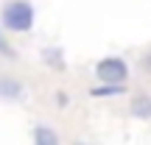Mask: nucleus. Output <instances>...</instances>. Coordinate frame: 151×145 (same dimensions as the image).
Masks as SVG:
<instances>
[{
  "mask_svg": "<svg viewBox=\"0 0 151 145\" xmlns=\"http://www.w3.org/2000/svg\"><path fill=\"white\" fill-rule=\"evenodd\" d=\"M37 22V9L31 0H6L0 9V25L9 34H28Z\"/></svg>",
  "mask_w": 151,
  "mask_h": 145,
  "instance_id": "1",
  "label": "nucleus"
},
{
  "mask_svg": "<svg viewBox=\"0 0 151 145\" xmlns=\"http://www.w3.org/2000/svg\"><path fill=\"white\" fill-rule=\"evenodd\" d=\"M92 73H95V78L101 84H126L132 67H129V61L123 56H104L101 61H95Z\"/></svg>",
  "mask_w": 151,
  "mask_h": 145,
  "instance_id": "2",
  "label": "nucleus"
},
{
  "mask_svg": "<svg viewBox=\"0 0 151 145\" xmlns=\"http://www.w3.org/2000/svg\"><path fill=\"white\" fill-rule=\"evenodd\" d=\"M25 95V86L14 75H0V101H20Z\"/></svg>",
  "mask_w": 151,
  "mask_h": 145,
  "instance_id": "3",
  "label": "nucleus"
},
{
  "mask_svg": "<svg viewBox=\"0 0 151 145\" xmlns=\"http://www.w3.org/2000/svg\"><path fill=\"white\" fill-rule=\"evenodd\" d=\"M129 114L137 120H151V95H134L129 101Z\"/></svg>",
  "mask_w": 151,
  "mask_h": 145,
  "instance_id": "4",
  "label": "nucleus"
},
{
  "mask_svg": "<svg viewBox=\"0 0 151 145\" xmlns=\"http://www.w3.org/2000/svg\"><path fill=\"white\" fill-rule=\"evenodd\" d=\"M31 140L37 142V145H59V134H56L50 126L39 123V126H34V129H31Z\"/></svg>",
  "mask_w": 151,
  "mask_h": 145,
  "instance_id": "5",
  "label": "nucleus"
},
{
  "mask_svg": "<svg viewBox=\"0 0 151 145\" xmlns=\"http://www.w3.org/2000/svg\"><path fill=\"white\" fill-rule=\"evenodd\" d=\"M126 92V84H101L90 89V98H115V95H123Z\"/></svg>",
  "mask_w": 151,
  "mask_h": 145,
  "instance_id": "6",
  "label": "nucleus"
},
{
  "mask_svg": "<svg viewBox=\"0 0 151 145\" xmlns=\"http://www.w3.org/2000/svg\"><path fill=\"white\" fill-rule=\"evenodd\" d=\"M56 101H59V106L65 109L67 106V92H56Z\"/></svg>",
  "mask_w": 151,
  "mask_h": 145,
  "instance_id": "7",
  "label": "nucleus"
},
{
  "mask_svg": "<svg viewBox=\"0 0 151 145\" xmlns=\"http://www.w3.org/2000/svg\"><path fill=\"white\" fill-rule=\"evenodd\" d=\"M146 70L151 73V56H146Z\"/></svg>",
  "mask_w": 151,
  "mask_h": 145,
  "instance_id": "8",
  "label": "nucleus"
},
{
  "mask_svg": "<svg viewBox=\"0 0 151 145\" xmlns=\"http://www.w3.org/2000/svg\"><path fill=\"white\" fill-rule=\"evenodd\" d=\"M0 31H3V25H0ZM0 42H3V34H0Z\"/></svg>",
  "mask_w": 151,
  "mask_h": 145,
  "instance_id": "9",
  "label": "nucleus"
}]
</instances>
